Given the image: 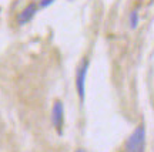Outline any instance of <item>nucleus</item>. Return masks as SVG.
I'll return each instance as SVG.
<instances>
[{
	"label": "nucleus",
	"instance_id": "423d86ee",
	"mask_svg": "<svg viewBox=\"0 0 154 152\" xmlns=\"http://www.w3.org/2000/svg\"><path fill=\"white\" fill-rule=\"evenodd\" d=\"M56 0H40V7H49L50 4H53Z\"/></svg>",
	"mask_w": 154,
	"mask_h": 152
},
{
	"label": "nucleus",
	"instance_id": "f257e3e1",
	"mask_svg": "<svg viewBox=\"0 0 154 152\" xmlns=\"http://www.w3.org/2000/svg\"><path fill=\"white\" fill-rule=\"evenodd\" d=\"M146 145V128L138 125L126 142V152H143Z\"/></svg>",
	"mask_w": 154,
	"mask_h": 152
},
{
	"label": "nucleus",
	"instance_id": "39448f33",
	"mask_svg": "<svg viewBox=\"0 0 154 152\" xmlns=\"http://www.w3.org/2000/svg\"><path fill=\"white\" fill-rule=\"evenodd\" d=\"M130 26H131V28H137V26H138V13L137 11H131V13H130Z\"/></svg>",
	"mask_w": 154,
	"mask_h": 152
},
{
	"label": "nucleus",
	"instance_id": "f03ea898",
	"mask_svg": "<svg viewBox=\"0 0 154 152\" xmlns=\"http://www.w3.org/2000/svg\"><path fill=\"white\" fill-rule=\"evenodd\" d=\"M87 70H88V60L84 58L82 61V64L79 65L76 74V88L77 94L80 101H84V95H86V77H87Z\"/></svg>",
	"mask_w": 154,
	"mask_h": 152
},
{
	"label": "nucleus",
	"instance_id": "7ed1b4c3",
	"mask_svg": "<svg viewBox=\"0 0 154 152\" xmlns=\"http://www.w3.org/2000/svg\"><path fill=\"white\" fill-rule=\"evenodd\" d=\"M51 122L56 131L61 135V130H63V124H64V105L61 101H56L51 109Z\"/></svg>",
	"mask_w": 154,
	"mask_h": 152
},
{
	"label": "nucleus",
	"instance_id": "0eeeda50",
	"mask_svg": "<svg viewBox=\"0 0 154 152\" xmlns=\"http://www.w3.org/2000/svg\"><path fill=\"white\" fill-rule=\"evenodd\" d=\"M76 152H84V151H83V149H77Z\"/></svg>",
	"mask_w": 154,
	"mask_h": 152
},
{
	"label": "nucleus",
	"instance_id": "20e7f679",
	"mask_svg": "<svg viewBox=\"0 0 154 152\" xmlns=\"http://www.w3.org/2000/svg\"><path fill=\"white\" fill-rule=\"evenodd\" d=\"M36 11H37V4H36V3H30V4L24 9V10L19 13V16H17V23H19L20 26H23V24L29 23L34 17Z\"/></svg>",
	"mask_w": 154,
	"mask_h": 152
}]
</instances>
